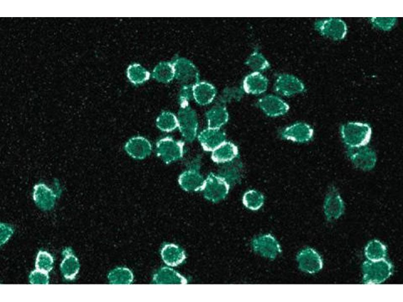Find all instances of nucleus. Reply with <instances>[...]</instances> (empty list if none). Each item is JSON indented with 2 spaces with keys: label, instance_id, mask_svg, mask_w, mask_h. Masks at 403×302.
Segmentation results:
<instances>
[{
  "label": "nucleus",
  "instance_id": "0eeeda50",
  "mask_svg": "<svg viewBox=\"0 0 403 302\" xmlns=\"http://www.w3.org/2000/svg\"><path fill=\"white\" fill-rule=\"evenodd\" d=\"M297 260L299 269L308 273H317L323 266L321 257L312 248H307L301 250L297 256Z\"/></svg>",
  "mask_w": 403,
  "mask_h": 302
},
{
  "label": "nucleus",
  "instance_id": "393cba45",
  "mask_svg": "<svg viewBox=\"0 0 403 302\" xmlns=\"http://www.w3.org/2000/svg\"><path fill=\"white\" fill-rule=\"evenodd\" d=\"M386 252L385 246L376 240L369 242L365 249V256L371 261L384 259L386 256Z\"/></svg>",
  "mask_w": 403,
  "mask_h": 302
},
{
  "label": "nucleus",
  "instance_id": "1a4fd4ad",
  "mask_svg": "<svg viewBox=\"0 0 403 302\" xmlns=\"http://www.w3.org/2000/svg\"><path fill=\"white\" fill-rule=\"evenodd\" d=\"M172 64L176 79L191 86H193V84L197 82L198 78L197 70L189 60L184 58H179Z\"/></svg>",
  "mask_w": 403,
  "mask_h": 302
},
{
  "label": "nucleus",
  "instance_id": "aec40b11",
  "mask_svg": "<svg viewBox=\"0 0 403 302\" xmlns=\"http://www.w3.org/2000/svg\"><path fill=\"white\" fill-rule=\"evenodd\" d=\"M192 94L196 102L200 105H204L212 101L216 92L211 85L202 82L193 86Z\"/></svg>",
  "mask_w": 403,
  "mask_h": 302
},
{
  "label": "nucleus",
  "instance_id": "4be33fe9",
  "mask_svg": "<svg viewBox=\"0 0 403 302\" xmlns=\"http://www.w3.org/2000/svg\"><path fill=\"white\" fill-rule=\"evenodd\" d=\"M280 79L281 86L278 91L285 96H291L301 92L304 90L303 84L299 80L292 76H284Z\"/></svg>",
  "mask_w": 403,
  "mask_h": 302
},
{
  "label": "nucleus",
  "instance_id": "f3484780",
  "mask_svg": "<svg viewBox=\"0 0 403 302\" xmlns=\"http://www.w3.org/2000/svg\"><path fill=\"white\" fill-rule=\"evenodd\" d=\"M64 258L60 264V270L67 280H73L79 272L80 265L77 257L71 248L65 249L62 252Z\"/></svg>",
  "mask_w": 403,
  "mask_h": 302
},
{
  "label": "nucleus",
  "instance_id": "f257e3e1",
  "mask_svg": "<svg viewBox=\"0 0 403 302\" xmlns=\"http://www.w3.org/2000/svg\"><path fill=\"white\" fill-rule=\"evenodd\" d=\"M372 129L368 123L351 122L341 127L344 143L349 148H358L367 145L370 140Z\"/></svg>",
  "mask_w": 403,
  "mask_h": 302
},
{
  "label": "nucleus",
  "instance_id": "dca6fc26",
  "mask_svg": "<svg viewBox=\"0 0 403 302\" xmlns=\"http://www.w3.org/2000/svg\"><path fill=\"white\" fill-rule=\"evenodd\" d=\"M259 107L270 116H277L286 113L289 109L287 104L277 97L267 96L258 102Z\"/></svg>",
  "mask_w": 403,
  "mask_h": 302
},
{
  "label": "nucleus",
  "instance_id": "ddd939ff",
  "mask_svg": "<svg viewBox=\"0 0 403 302\" xmlns=\"http://www.w3.org/2000/svg\"><path fill=\"white\" fill-rule=\"evenodd\" d=\"M205 180L196 166L182 173L179 177L178 182L185 191H197L203 190Z\"/></svg>",
  "mask_w": 403,
  "mask_h": 302
},
{
  "label": "nucleus",
  "instance_id": "b1692460",
  "mask_svg": "<svg viewBox=\"0 0 403 302\" xmlns=\"http://www.w3.org/2000/svg\"><path fill=\"white\" fill-rule=\"evenodd\" d=\"M266 86L265 78L257 72L251 74L244 81V89L247 93H261L265 91Z\"/></svg>",
  "mask_w": 403,
  "mask_h": 302
},
{
  "label": "nucleus",
  "instance_id": "39448f33",
  "mask_svg": "<svg viewBox=\"0 0 403 302\" xmlns=\"http://www.w3.org/2000/svg\"><path fill=\"white\" fill-rule=\"evenodd\" d=\"M184 144L183 141L175 140L171 137L163 138L156 144L157 155L166 164H169L182 157Z\"/></svg>",
  "mask_w": 403,
  "mask_h": 302
},
{
  "label": "nucleus",
  "instance_id": "6ab92c4d",
  "mask_svg": "<svg viewBox=\"0 0 403 302\" xmlns=\"http://www.w3.org/2000/svg\"><path fill=\"white\" fill-rule=\"evenodd\" d=\"M237 146L231 142L224 141L213 151L212 159L217 163L229 162L238 155Z\"/></svg>",
  "mask_w": 403,
  "mask_h": 302
},
{
  "label": "nucleus",
  "instance_id": "a878e982",
  "mask_svg": "<svg viewBox=\"0 0 403 302\" xmlns=\"http://www.w3.org/2000/svg\"><path fill=\"white\" fill-rule=\"evenodd\" d=\"M175 70L173 64L168 62L159 63L154 68L152 77L159 82L168 83L174 77Z\"/></svg>",
  "mask_w": 403,
  "mask_h": 302
},
{
  "label": "nucleus",
  "instance_id": "2eb2a0df",
  "mask_svg": "<svg viewBox=\"0 0 403 302\" xmlns=\"http://www.w3.org/2000/svg\"><path fill=\"white\" fill-rule=\"evenodd\" d=\"M125 150L132 158L143 159L149 156L152 150L150 142L143 137L131 138L126 143Z\"/></svg>",
  "mask_w": 403,
  "mask_h": 302
},
{
  "label": "nucleus",
  "instance_id": "20e7f679",
  "mask_svg": "<svg viewBox=\"0 0 403 302\" xmlns=\"http://www.w3.org/2000/svg\"><path fill=\"white\" fill-rule=\"evenodd\" d=\"M229 187L223 178L211 173L205 180L203 189L204 197L209 200L217 202L225 198Z\"/></svg>",
  "mask_w": 403,
  "mask_h": 302
},
{
  "label": "nucleus",
  "instance_id": "bb28decb",
  "mask_svg": "<svg viewBox=\"0 0 403 302\" xmlns=\"http://www.w3.org/2000/svg\"><path fill=\"white\" fill-rule=\"evenodd\" d=\"M127 74L129 80L135 85L144 83L148 80L150 77L149 71L137 63L129 66Z\"/></svg>",
  "mask_w": 403,
  "mask_h": 302
},
{
  "label": "nucleus",
  "instance_id": "2f4dec72",
  "mask_svg": "<svg viewBox=\"0 0 403 302\" xmlns=\"http://www.w3.org/2000/svg\"><path fill=\"white\" fill-rule=\"evenodd\" d=\"M53 259L51 255L46 251H40L35 261V267L37 270L49 272L53 268Z\"/></svg>",
  "mask_w": 403,
  "mask_h": 302
},
{
  "label": "nucleus",
  "instance_id": "f8f14e48",
  "mask_svg": "<svg viewBox=\"0 0 403 302\" xmlns=\"http://www.w3.org/2000/svg\"><path fill=\"white\" fill-rule=\"evenodd\" d=\"M313 129L308 124L299 122L286 128L281 133L282 138L298 142H306L313 137Z\"/></svg>",
  "mask_w": 403,
  "mask_h": 302
},
{
  "label": "nucleus",
  "instance_id": "cd10ccee",
  "mask_svg": "<svg viewBox=\"0 0 403 302\" xmlns=\"http://www.w3.org/2000/svg\"><path fill=\"white\" fill-rule=\"evenodd\" d=\"M157 126L162 131L170 132L175 129L178 126L176 117L170 112H163L157 118Z\"/></svg>",
  "mask_w": 403,
  "mask_h": 302
},
{
  "label": "nucleus",
  "instance_id": "9d476101",
  "mask_svg": "<svg viewBox=\"0 0 403 302\" xmlns=\"http://www.w3.org/2000/svg\"><path fill=\"white\" fill-rule=\"evenodd\" d=\"M254 250L262 256L275 259L281 252L280 246L275 238L271 235H263L252 241Z\"/></svg>",
  "mask_w": 403,
  "mask_h": 302
},
{
  "label": "nucleus",
  "instance_id": "412c9836",
  "mask_svg": "<svg viewBox=\"0 0 403 302\" xmlns=\"http://www.w3.org/2000/svg\"><path fill=\"white\" fill-rule=\"evenodd\" d=\"M157 284H183L187 283L186 279L179 273L168 267L161 268L153 278Z\"/></svg>",
  "mask_w": 403,
  "mask_h": 302
},
{
  "label": "nucleus",
  "instance_id": "c85d7f7f",
  "mask_svg": "<svg viewBox=\"0 0 403 302\" xmlns=\"http://www.w3.org/2000/svg\"><path fill=\"white\" fill-rule=\"evenodd\" d=\"M264 197L261 193L255 190L246 192L243 197V203L248 208L256 210L263 204Z\"/></svg>",
  "mask_w": 403,
  "mask_h": 302
},
{
  "label": "nucleus",
  "instance_id": "72a5a7b5",
  "mask_svg": "<svg viewBox=\"0 0 403 302\" xmlns=\"http://www.w3.org/2000/svg\"><path fill=\"white\" fill-rule=\"evenodd\" d=\"M29 278L31 284H47L49 282L48 272L37 269L32 271Z\"/></svg>",
  "mask_w": 403,
  "mask_h": 302
},
{
  "label": "nucleus",
  "instance_id": "6e6552de",
  "mask_svg": "<svg viewBox=\"0 0 403 302\" xmlns=\"http://www.w3.org/2000/svg\"><path fill=\"white\" fill-rule=\"evenodd\" d=\"M315 26L320 34L334 40L343 39L347 32L346 24L339 19L330 18L319 21Z\"/></svg>",
  "mask_w": 403,
  "mask_h": 302
},
{
  "label": "nucleus",
  "instance_id": "f03ea898",
  "mask_svg": "<svg viewBox=\"0 0 403 302\" xmlns=\"http://www.w3.org/2000/svg\"><path fill=\"white\" fill-rule=\"evenodd\" d=\"M363 281L365 284H379L392 274L393 266L385 259L366 261L362 265Z\"/></svg>",
  "mask_w": 403,
  "mask_h": 302
},
{
  "label": "nucleus",
  "instance_id": "c756f323",
  "mask_svg": "<svg viewBox=\"0 0 403 302\" xmlns=\"http://www.w3.org/2000/svg\"><path fill=\"white\" fill-rule=\"evenodd\" d=\"M108 277L111 284H128L132 280L131 271L124 268H118L113 270L109 274Z\"/></svg>",
  "mask_w": 403,
  "mask_h": 302
},
{
  "label": "nucleus",
  "instance_id": "a211bd4d",
  "mask_svg": "<svg viewBox=\"0 0 403 302\" xmlns=\"http://www.w3.org/2000/svg\"><path fill=\"white\" fill-rule=\"evenodd\" d=\"M161 256L164 262L170 266L180 264L186 258L184 251L174 244L165 245L161 250Z\"/></svg>",
  "mask_w": 403,
  "mask_h": 302
},
{
  "label": "nucleus",
  "instance_id": "9b49d317",
  "mask_svg": "<svg viewBox=\"0 0 403 302\" xmlns=\"http://www.w3.org/2000/svg\"><path fill=\"white\" fill-rule=\"evenodd\" d=\"M344 204L338 190L334 187L330 188L324 203V213L328 220L339 218L343 213Z\"/></svg>",
  "mask_w": 403,
  "mask_h": 302
},
{
  "label": "nucleus",
  "instance_id": "4468645a",
  "mask_svg": "<svg viewBox=\"0 0 403 302\" xmlns=\"http://www.w3.org/2000/svg\"><path fill=\"white\" fill-rule=\"evenodd\" d=\"M226 138L225 133L219 129L207 128L202 131L198 139L203 149L206 151H213L222 143Z\"/></svg>",
  "mask_w": 403,
  "mask_h": 302
},
{
  "label": "nucleus",
  "instance_id": "5701e85b",
  "mask_svg": "<svg viewBox=\"0 0 403 302\" xmlns=\"http://www.w3.org/2000/svg\"><path fill=\"white\" fill-rule=\"evenodd\" d=\"M208 128L219 129L228 120V114L222 107H214L206 113Z\"/></svg>",
  "mask_w": 403,
  "mask_h": 302
},
{
  "label": "nucleus",
  "instance_id": "423d86ee",
  "mask_svg": "<svg viewBox=\"0 0 403 302\" xmlns=\"http://www.w3.org/2000/svg\"><path fill=\"white\" fill-rule=\"evenodd\" d=\"M347 154L353 165L359 169L369 171L375 166L376 155L370 147L364 146L358 148H349Z\"/></svg>",
  "mask_w": 403,
  "mask_h": 302
},
{
  "label": "nucleus",
  "instance_id": "7ed1b4c3",
  "mask_svg": "<svg viewBox=\"0 0 403 302\" xmlns=\"http://www.w3.org/2000/svg\"><path fill=\"white\" fill-rule=\"evenodd\" d=\"M177 120L182 136L187 141L192 142L196 137L198 127L195 112L188 105L181 106Z\"/></svg>",
  "mask_w": 403,
  "mask_h": 302
},
{
  "label": "nucleus",
  "instance_id": "473e14b6",
  "mask_svg": "<svg viewBox=\"0 0 403 302\" xmlns=\"http://www.w3.org/2000/svg\"><path fill=\"white\" fill-rule=\"evenodd\" d=\"M239 171L238 168H236L234 164H230L224 170L221 171L219 176L223 178L229 185L238 180L240 176Z\"/></svg>",
  "mask_w": 403,
  "mask_h": 302
},
{
  "label": "nucleus",
  "instance_id": "7c9ffc66",
  "mask_svg": "<svg viewBox=\"0 0 403 302\" xmlns=\"http://www.w3.org/2000/svg\"><path fill=\"white\" fill-rule=\"evenodd\" d=\"M51 191L46 188L44 189V192L41 193V196L34 194V200L40 208L45 210H49L53 207L55 196Z\"/></svg>",
  "mask_w": 403,
  "mask_h": 302
}]
</instances>
